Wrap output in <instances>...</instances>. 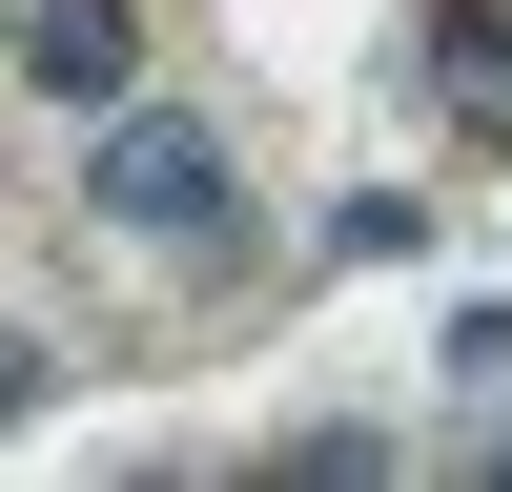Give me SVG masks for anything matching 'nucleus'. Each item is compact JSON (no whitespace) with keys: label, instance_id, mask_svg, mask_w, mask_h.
I'll return each mask as SVG.
<instances>
[{"label":"nucleus","instance_id":"1","mask_svg":"<svg viewBox=\"0 0 512 492\" xmlns=\"http://www.w3.org/2000/svg\"><path fill=\"white\" fill-rule=\"evenodd\" d=\"M82 205H103V226H144V246H205V226H226V144H205L185 103H103Z\"/></svg>","mask_w":512,"mask_h":492},{"label":"nucleus","instance_id":"4","mask_svg":"<svg viewBox=\"0 0 512 492\" xmlns=\"http://www.w3.org/2000/svg\"><path fill=\"white\" fill-rule=\"evenodd\" d=\"M0 410H41V349H21V328H0Z\"/></svg>","mask_w":512,"mask_h":492},{"label":"nucleus","instance_id":"3","mask_svg":"<svg viewBox=\"0 0 512 492\" xmlns=\"http://www.w3.org/2000/svg\"><path fill=\"white\" fill-rule=\"evenodd\" d=\"M431 82H451V123H472V144H512V21H492V0L451 21V62H431Z\"/></svg>","mask_w":512,"mask_h":492},{"label":"nucleus","instance_id":"5","mask_svg":"<svg viewBox=\"0 0 512 492\" xmlns=\"http://www.w3.org/2000/svg\"><path fill=\"white\" fill-rule=\"evenodd\" d=\"M492 472H512V431H492Z\"/></svg>","mask_w":512,"mask_h":492},{"label":"nucleus","instance_id":"2","mask_svg":"<svg viewBox=\"0 0 512 492\" xmlns=\"http://www.w3.org/2000/svg\"><path fill=\"white\" fill-rule=\"evenodd\" d=\"M21 82H41V103H123V82H144V21H123V0H41V21H21Z\"/></svg>","mask_w":512,"mask_h":492}]
</instances>
